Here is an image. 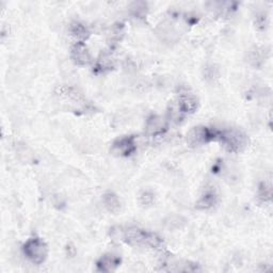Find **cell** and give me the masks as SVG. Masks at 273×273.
<instances>
[{
  "mask_svg": "<svg viewBox=\"0 0 273 273\" xmlns=\"http://www.w3.org/2000/svg\"><path fill=\"white\" fill-rule=\"evenodd\" d=\"M98 65L102 70H108L112 66V61L108 56H103L98 60Z\"/></svg>",
  "mask_w": 273,
  "mask_h": 273,
  "instance_id": "7c38bea8",
  "label": "cell"
},
{
  "mask_svg": "<svg viewBox=\"0 0 273 273\" xmlns=\"http://www.w3.org/2000/svg\"><path fill=\"white\" fill-rule=\"evenodd\" d=\"M72 33L74 36H76L77 39L79 40H85L89 36V32L88 29L84 25L81 24H74L72 26Z\"/></svg>",
  "mask_w": 273,
  "mask_h": 273,
  "instance_id": "30bf717a",
  "label": "cell"
},
{
  "mask_svg": "<svg viewBox=\"0 0 273 273\" xmlns=\"http://www.w3.org/2000/svg\"><path fill=\"white\" fill-rule=\"evenodd\" d=\"M124 239L131 245H148L152 248H156L161 243L160 238L155 234L135 229V227H131L125 232Z\"/></svg>",
  "mask_w": 273,
  "mask_h": 273,
  "instance_id": "6da1fadb",
  "label": "cell"
},
{
  "mask_svg": "<svg viewBox=\"0 0 273 273\" xmlns=\"http://www.w3.org/2000/svg\"><path fill=\"white\" fill-rule=\"evenodd\" d=\"M162 127H163V122L161 121V119H159V117L154 116L152 120L149 121L148 128L153 133H157V132L162 131Z\"/></svg>",
  "mask_w": 273,
  "mask_h": 273,
  "instance_id": "8fae6325",
  "label": "cell"
},
{
  "mask_svg": "<svg viewBox=\"0 0 273 273\" xmlns=\"http://www.w3.org/2000/svg\"><path fill=\"white\" fill-rule=\"evenodd\" d=\"M103 202H104L106 208L110 213L115 214V213H117V212L120 211V208H121L120 199H119V197H117L114 193H111V192L106 193L103 196Z\"/></svg>",
  "mask_w": 273,
  "mask_h": 273,
  "instance_id": "9c48e42d",
  "label": "cell"
},
{
  "mask_svg": "<svg viewBox=\"0 0 273 273\" xmlns=\"http://www.w3.org/2000/svg\"><path fill=\"white\" fill-rule=\"evenodd\" d=\"M197 108V98L192 94H181L179 96V109L181 112L192 113Z\"/></svg>",
  "mask_w": 273,
  "mask_h": 273,
  "instance_id": "ba28073f",
  "label": "cell"
},
{
  "mask_svg": "<svg viewBox=\"0 0 273 273\" xmlns=\"http://www.w3.org/2000/svg\"><path fill=\"white\" fill-rule=\"evenodd\" d=\"M23 250L26 257L36 265L44 262L48 255L47 245L40 238H31L27 240Z\"/></svg>",
  "mask_w": 273,
  "mask_h": 273,
  "instance_id": "7a4b0ae2",
  "label": "cell"
},
{
  "mask_svg": "<svg viewBox=\"0 0 273 273\" xmlns=\"http://www.w3.org/2000/svg\"><path fill=\"white\" fill-rule=\"evenodd\" d=\"M219 131L212 130L207 127H194L191 129L187 135V141L191 147H198L205 143H208L216 138H218Z\"/></svg>",
  "mask_w": 273,
  "mask_h": 273,
  "instance_id": "277c9868",
  "label": "cell"
},
{
  "mask_svg": "<svg viewBox=\"0 0 273 273\" xmlns=\"http://www.w3.org/2000/svg\"><path fill=\"white\" fill-rule=\"evenodd\" d=\"M218 138L232 152L241 151L247 145V136L239 130L230 129L219 132Z\"/></svg>",
  "mask_w": 273,
  "mask_h": 273,
  "instance_id": "3957f363",
  "label": "cell"
},
{
  "mask_svg": "<svg viewBox=\"0 0 273 273\" xmlns=\"http://www.w3.org/2000/svg\"><path fill=\"white\" fill-rule=\"evenodd\" d=\"M121 259L119 256L113 255V254H106L97 262V268L104 272L113 271L116 267L120 266Z\"/></svg>",
  "mask_w": 273,
  "mask_h": 273,
  "instance_id": "52a82bcc",
  "label": "cell"
},
{
  "mask_svg": "<svg viewBox=\"0 0 273 273\" xmlns=\"http://www.w3.org/2000/svg\"><path fill=\"white\" fill-rule=\"evenodd\" d=\"M72 58L79 65H86L91 60V54L84 42H77L72 48Z\"/></svg>",
  "mask_w": 273,
  "mask_h": 273,
  "instance_id": "8992f818",
  "label": "cell"
},
{
  "mask_svg": "<svg viewBox=\"0 0 273 273\" xmlns=\"http://www.w3.org/2000/svg\"><path fill=\"white\" fill-rule=\"evenodd\" d=\"M143 204H152L154 201V195L150 192H144L141 196Z\"/></svg>",
  "mask_w": 273,
  "mask_h": 273,
  "instance_id": "4fadbf2b",
  "label": "cell"
},
{
  "mask_svg": "<svg viewBox=\"0 0 273 273\" xmlns=\"http://www.w3.org/2000/svg\"><path fill=\"white\" fill-rule=\"evenodd\" d=\"M113 153L120 155V156H129L135 151V143L133 136H125L117 140L112 148Z\"/></svg>",
  "mask_w": 273,
  "mask_h": 273,
  "instance_id": "5b68a950",
  "label": "cell"
}]
</instances>
